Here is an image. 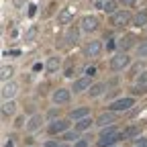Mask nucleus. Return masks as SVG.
Returning a JSON list of instances; mask_svg holds the SVG:
<instances>
[{"instance_id":"aec40b11","label":"nucleus","mask_w":147,"mask_h":147,"mask_svg":"<svg viewBox=\"0 0 147 147\" xmlns=\"http://www.w3.org/2000/svg\"><path fill=\"white\" fill-rule=\"evenodd\" d=\"M143 25H147V10H141L135 16V27H143Z\"/></svg>"},{"instance_id":"6ab92c4d","label":"nucleus","mask_w":147,"mask_h":147,"mask_svg":"<svg viewBox=\"0 0 147 147\" xmlns=\"http://www.w3.org/2000/svg\"><path fill=\"white\" fill-rule=\"evenodd\" d=\"M59 63H61L59 57H49L45 67H47V71H57V69H59Z\"/></svg>"},{"instance_id":"9d476101","label":"nucleus","mask_w":147,"mask_h":147,"mask_svg":"<svg viewBox=\"0 0 147 147\" xmlns=\"http://www.w3.org/2000/svg\"><path fill=\"white\" fill-rule=\"evenodd\" d=\"M41 123H43V117H41V115H35V117H31V121L27 123L25 129H27L29 133H33V131H37V129L41 127Z\"/></svg>"},{"instance_id":"f03ea898","label":"nucleus","mask_w":147,"mask_h":147,"mask_svg":"<svg viewBox=\"0 0 147 147\" xmlns=\"http://www.w3.org/2000/svg\"><path fill=\"white\" fill-rule=\"evenodd\" d=\"M131 106H135L133 98H119L110 104V113H123V110H129Z\"/></svg>"},{"instance_id":"7c9ffc66","label":"nucleus","mask_w":147,"mask_h":147,"mask_svg":"<svg viewBox=\"0 0 147 147\" xmlns=\"http://www.w3.org/2000/svg\"><path fill=\"white\" fill-rule=\"evenodd\" d=\"M35 12H37V6L31 4V6H29V16H35Z\"/></svg>"},{"instance_id":"58836bf2","label":"nucleus","mask_w":147,"mask_h":147,"mask_svg":"<svg viewBox=\"0 0 147 147\" xmlns=\"http://www.w3.org/2000/svg\"><path fill=\"white\" fill-rule=\"evenodd\" d=\"M96 2H106V0H96Z\"/></svg>"},{"instance_id":"c85d7f7f","label":"nucleus","mask_w":147,"mask_h":147,"mask_svg":"<svg viewBox=\"0 0 147 147\" xmlns=\"http://www.w3.org/2000/svg\"><path fill=\"white\" fill-rule=\"evenodd\" d=\"M84 74H86L88 78H92V76L96 74V67H86V71H84Z\"/></svg>"},{"instance_id":"a878e982","label":"nucleus","mask_w":147,"mask_h":147,"mask_svg":"<svg viewBox=\"0 0 147 147\" xmlns=\"http://www.w3.org/2000/svg\"><path fill=\"white\" fill-rule=\"evenodd\" d=\"M10 76H12V67H6V65H4V67H2V74H0V78H2V82H6V80H8Z\"/></svg>"},{"instance_id":"39448f33","label":"nucleus","mask_w":147,"mask_h":147,"mask_svg":"<svg viewBox=\"0 0 147 147\" xmlns=\"http://www.w3.org/2000/svg\"><path fill=\"white\" fill-rule=\"evenodd\" d=\"M51 100H53L55 104H65V102H69V90H65V88L55 90L53 96H51Z\"/></svg>"},{"instance_id":"4c0bfd02","label":"nucleus","mask_w":147,"mask_h":147,"mask_svg":"<svg viewBox=\"0 0 147 147\" xmlns=\"http://www.w3.org/2000/svg\"><path fill=\"white\" fill-rule=\"evenodd\" d=\"M135 147H147V143H137Z\"/></svg>"},{"instance_id":"ddd939ff","label":"nucleus","mask_w":147,"mask_h":147,"mask_svg":"<svg viewBox=\"0 0 147 147\" xmlns=\"http://www.w3.org/2000/svg\"><path fill=\"white\" fill-rule=\"evenodd\" d=\"M88 115H90V108H88V106H82V108L71 110V119H74V121H78V119L82 121V119H86Z\"/></svg>"},{"instance_id":"423d86ee","label":"nucleus","mask_w":147,"mask_h":147,"mask_svg":"<svg viewBox=\"0 0 147 147\" xmlns=\"http://www.w3.org/2000/svg\"><path fill=\"white\" fill-rule=\"evenodd\" d=\"M96 27H98V18H96V16L88 14V16L82 18V31L90 33V31H96Z\"/></svg>"},{"instance_id":"9b49d317","label":"nucleus","mask_w":147,"mask_h":147,"mask_svg":"<svg viewBox=\"0 0 147 147\" xmlns=\"http://www.w3.org/2000/svg\"><path fill=\"white\" fill-rule=\"evenodd\" d=\"M14 94H16V84H14V82H8V84L2 86V98H4V100L12 98Z\"/></svg>"},{"instance_id":"393cba45","label":"nucleus","mask_w":147,"mask_h":147,"mask_svg":"<svg viewBox=\"0 0 147 147\" xmlns=\"http://www.w3.org/2000/svg\"><path fill=\"white\" fill-rule=\"evenodd\" d=\"M35 35H37V27H35V25H31V27H29V31L25 33V41H33V39H35Z\"/></svg>"},{"instance_id":"c756f323","label":"nucleus","mask_w":147,"mask_h":147,"mask_svg":"<svg viewBox=\"0 0 147 147\" xmlns=\"http://www.w3.org/2000/svg\"><path fill=\"white\" fill-rule=\"evenodd\" d=\"M145 82H147V69L141 74V78H139V84H145Z\"/></svg>"},{"instance_id":"f3484780","label":"nucleus","mask_w":147,"mask_h":147,"mask_svg":"<svg viewBox=\"0 0 147 147\" xmlns=\"http://www.w3.org/2000/svg\"><path fill=\"white\" fill-rule=\"evenodd\" d=\"M139 133H141L139 127H129V129H125V131H123V137H125V139H133V137H139Z\"/></svg>"},{"instance_id":"b1692460","label":"nucleus","mask_w":147,"mask_h":147,"mask_svg":"<svg viewBox=\"0 0 147 147\" xmlns=\"http://www.w3.org/2000/svg\"><path fill=\"white\" fill-rule=\"evenodd\" d=\"M133 41H135V37H133V35H129V37H125V39H121L119 47H121V49H123V47L127 49V47H131V45H133Z\"/></svg>"},{"instance_id":"f8f14e48","label":"nucleus","mask_w":147,"mask_h":147,"mask_svg":"<svg viewBox=\"0 0 147 147\" xmlns=\"http://www.w3.org/2000/svg\"><path fill=\"white\" fill-rule=\"evenodd\" d=\"M121 139H125V137H123V133H119V135H115V137H106V139H98V145H100V147H110V145H115V143H119Z\"/></svg>"},{"instance_id":"dca6fc26","label":"nucleus","mask_w":147,"mask_h":147,"mask_svg":"<svg viewBox=\"0 0 147 147\" xmlns=\"http://www.w3.org/2000/svg\"><path fill=\"white\" fill-rule=\"evenodd\" d=\"M78 37H80V31H78L76 27H71V29L65 33V41H67V43H76Z\"/></svg>"},{"instance_id":"20e7f679","label":"nucleus","mask_w":147,"mask_h":147,"mask_svg":"<svg viewBox=\"0 0 147 147\" xmlns=\"http://www.w3.org/2000/svg\"><path fill=\"white\" fill-rule=\"evenodd\" d=\"M100 51H102V43H100V41H90V43H86V47H84V53L88 55V57H98Z\"/></svg>"},{"instance_id":"6e6552de","label":"nucleus","mask_w":147,"mask_h":147,"mask_svg":"<svg viewBox=\"0 0 147 147\" xmlns=\"http://www.w3.org/2000/svg\"><path fill=\"white\" fill-rule=\"evenodd\" d=\"M67 127H69L67 121H53V123L49 125V133H53V135H55V133H63Z\"/></svg>"},{"instance_id":"e433bc0d","label":"nucleus","mask_w":147,"mask_h":147,"mask_svg":"<svg viewBox=\"0 0 147 147\" xmlns=\"http://www.w3.org/2000/svg\"><path fill=\"white\" fill-rule=\"evenodd\" d=\"M4 147H12V141H6V143H4Z\"/></svg>"},{"instance_id":"7ed1b4c3","label":"nucleus","mask_w":147,"mask_h":147,"mask_svg":"<svg viewBox=\"0 0 147 147\" xmlns=\"http://www.w3.org/2000/svg\"><path fill=\"white\" fill-rule=\"evenodd\" d=\"M129 18H131V14H129V10H119L115 12L113 16H110V25L113 27H121V25H127Z\"/></svg>"},{"instance_id":"f257e3e1","label":"nucleus","mask_w":147,"mask_h":147,"mask_svg":"<svg viewBox=\"0 0 147 147\" xmlns=\"http://www.w3.org/2000/svg\"><path fill=\"white\" fill-rule=\"evenodd\" d=\"M129 63H131V57H129L127 53H119V55H115V57L110 59V69L113 71H123Z\"/></svg>"},{"instance_id":"2eb2a0df","label":"nucleus","mask_w":147,"mask_h":147,"mask_svg":"<svg viewBox=\"0 0 147 147\" xmlns=\"http://www.w3.org/2000/svg\"><path fill=\"white\" fill-rule=\"evenodd\" d=\"M110 123H115V113H104V115H100L98 121H96V125H100V127H106V125H110Z\"/></svg>"},{"instance_id":"4be33fe9","label":"nucleus","mask_w":147,"mask_h":147,"mask_svg":"<svg viewBox=\"0 0 147 147\" xmlns=\"http://www.w3.org/2000/svg\"><path fill=\"white\" fill-rule=\"evenodd\" d=\"M90 125H92L90 119H82V121L76 123V131H86V129H90Z\"/></svg>"},{"instance_id":"1a4fd4ad","label":"nucleus","mask_w":147,"mask_h":147,"mask_svg":"<svg viewBox=\"0 0 147 147\" xmlns=\"http://www.w3.org/2000/svg\"><path fill=\"white\" fill-rule=\"evenodd\" d=\"M88 88H90V78H88V76L76 80V82H74V86H71L74 92H84V90H88Z\"/></svg>"},{"instance_id":"bb28decb","label":"nucleus","mask_w":147,"mask_h":147,"mask_svg":"<svg viewBox=\"0 0 147 147\" xmlns=\"http://www.w3.org/2000/svg\"><path fill=\"white\" fill-rule=\"evenodd\" d=\"M137 55H139V57H147V43H141L137 47Z\"/></svg>"},{"instance_id":"412c9836","label":"nucleus","mask_w":147,"mask_h":147,"mask_svg":"<svg viewBox=\"0 0 147 147\" xmlns=\"http://www.w3.org/2000/svg\"><path fill=\"white\" fill-rule=\"evenodd\" d=\"M115 135H119V131L115 127H104L102 129V133H100V139H106V137H115Z\"/></svg>"},{"instance_id":"a211bd4d","label":"nucleus","mask_w":147,"mask_h":147,"mask_svg":"<svg viewBox=\"0 0 147 147\" xmlns=\"http://www.w3.org/2000/svg\"><path fill=\"white\" fill-rule=\"evenodd\" d=\"M100 10H104L108 14H115L117 12V2H115V0H106V2H102V8Z\"/></svg>"},{"instance_id":"ea45409f","label":"nucleus","mask_w":147,"mask_h":147,"mask_svg":"<svg viewBox=\"0 0 147 147\" xmlns=\"http://www.w3.org/2000/svg\"><path fill=\"white\" fill-rule=\"evenodd\" d=\"M59 147H69V145H59Z\"/></svg>"},{"instance_id":"4468645a","label":"nucleus","mask_w":147,"mask_h":147,"mask_svg":"<svg viewBox=\"0 0 147 147\" xmlns=\"http://www.w3.org/2000/svg\"><path fill=\"white\" fill-rule=\"evenodd\" d=\"M104 90H106V84H104V82H98V84H94V86H90L88 92H90V96H92V98H96V96L102 94Z\"/></svg>"},{"instance_id":"c9c22d12","label":"nucleus","mask_w":147,"mask_h":147,"mask_svg":"<svg viewBox=\"0 0 147 147\" xmlns=\"http://www.w3.org/2000/svg\"><path fill=\"white\" fill-rule=\"evenodd\" d=\"M23 2H25V0H14V6H16V8H21V6H23Z\"/></svg>"},{"instance_id":"cd10ccee","label":"nucleus","mask_w":147,"mask_h":147,"mask_svg":"<svg viewBox=\"0 0 147 147\" xmlns=\"http://www.w3.org/2000/svg\"><path fill=\"white\" fill-rule=\"evenodd\" d=\"M63 139H67V141H71V139H78V131H74V133H65V137Z\"/></svg>"},{"instance_id":"473e14b6","label":"nucleus","mask_w":147,"mask_h":147,"mask_svg":"<svg viewBox=\"0 0 147 147\" xmlns=\"http://www.w3.org/2000/svg\"><path fill=\"white\" fill-rule=\"evenodd\" d=\"M119 2H121V4H127V6H131V4L137 2V0H119Z\"/></svg>"},{"instance_id":"2f4dec72","label":"nucleus","mask_w":147,"mask_h":147,"mask_svg":"<svg viewBox=\"0 0 147 147\" xmlns=\"http://www.w3.org/2000/svg\"><path fill=\"white\" fill-rule=\"evenodd\" d=\"M76 147H88V141H86V139H80V141L76 143Z\"/></svg>"},{"instance_id":"f704fd0d","label":"nucleus","mask_w":147,"mask_h":147,"mask_svg":"<svg viewBox=\"0 0 147 147\" xmlns=\"http://www.w3.org/2000/svg\"><path fill=\"white\" fill-rule=\"evenodd\" d=\"M33 69H35V71H41V69H43V65H41V63H35V65H33Z\"/></svg>"},{"instance_id":"5701e85b","label":"nucleus","mask_w":147,"mask_h":147,"mask_svg":"<svg viewBox=\"0 0 147 147\" xmlns=\"http://www.w3.org/2000/svg\"><path fill=\"white\" fill-rule=\"evenodd\" d=\"M2 113H4V115H12V113H14V102H12V100H4Z\"/></svg>"},{"instance_id":"72a5a7b5","label":"nucleus","mask_w":147,"mask_h":147,"mask_svg":"<svg viewBox=\"0 0 147 147\" xmlns=\"http://www.w3.org/2000/svg\"><path fill=\"white\" fill-rule=\"evenodd\" d=\"M45 147H59V143H55V141H47Z\"/></svg>"},{"instance_id":"0eeeda50","label":"nucleus","mask_w":147,"mask_h":147,"mask_svg":"<svg viewBox=\"0 0 147 147\" xmlns=\"http://www.w3.org/2000/svg\"><path fill=\"white\" fill-rule=\"evenodd\" d=\"M71 18H74V8L67 6V8H63V10L57 14V23H59V25H67Z\"/></svg>"}]
</instances>
